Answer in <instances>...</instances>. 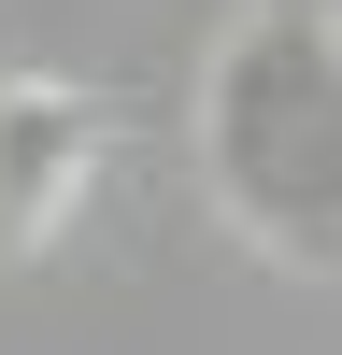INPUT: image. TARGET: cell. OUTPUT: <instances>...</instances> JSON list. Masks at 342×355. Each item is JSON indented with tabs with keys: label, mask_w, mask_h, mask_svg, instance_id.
Returning <instances> with one entry per match:
<instances>
[{
	"label": "cell",
	"mask_w": 342,
	"mask_h": 355,
	"mask_svg": "<svg viewBox=\"0 0 342 355\" xmlns=\"http://www.w3.org/2000/svg\"><path fill=\"white\" fill-rule=\"evenodd\" d=\"M200 171L271 270L342 256V114H328V0H243L200 71Z\"/></svg>",
	"instance_id": "6da1fadb"
},
{
	"label": "cell",
	"mask_w": 342,
	"mask_h": 355,
	"mask_svg": "<svg viewBox=\"0 0 342 355\" xmlns=\"http://www.w3.org/2000/svg\"><path fill=\"white\" fill-rule=\"evenodd\" d=\"M114 171V100L86 71H15L0 85V256H43Z\"/></svg>",
	"instance_id": "7a4b0ae2"
}]
</instances>
